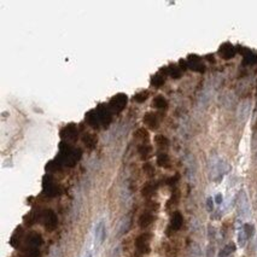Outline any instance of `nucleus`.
<instances>
[{"mask_svg":"<svg viewBox=\"0 0 257 257\" xmlns=\"http://www.w3.org/2000/svg\"><path fill=\"white\" fill-rule=\"evenodd\" d=\"M95 111H97L98 116H99V120H100V123L103 127L108 128L109 124L111 123L112 121V114H111V110L108 106H104V105H99L97 109H95Z\"/></svg>","mask_w":257,"mask_h":257,"instance_id":"obj_6","label":"nucleus"},{"mask_svg":"<svg viewBox=\"0 0 257 257\" xmlns=\"http://www.w3.org/2000/svg\"><path fill=\"white\" fill-rule=\"evenodd\" d=\"M149 95H150V92L149 91H140V92H138L135 95H134V102L135 103H139V104H141V103H144L147 98H149Z\"/></svg>","mask_w":257,"mask_h":257,"instance_id":"obj_23","label":"nucleus"},{"mask_svg":"<svg viewBox=\"0 0 257 257\" xmlns=\"http://www.w3.org/2000/svg\"><path fill=\"white\" fill-rule=\"evenodd\" d=\"M152 106L159 110H166L168 108V100L163 97V95H156L152 100Z\"/></svg>","mask_w":257,"mask_h":257,"instance_id":"obj_17","label":"nucleus"},{"mask_svg":"<svg viewBox=\"0 0 257 257\" xmlns=\"http://www.w3.org/2000/svg\"><path fill=\"white\" fill-rule=\"evenodd\" d=\"M60 135L63 138H67V139H71V140H75L77 138V129L74 124H69V126H65L60 131Z\"/></svg>","mask_w":257,"mask_h":257,"instance_id":"obj_11","label":"nucleus"},{"mask_svg":"<svg viewBox=\"0 0 257 257\" xmlns=\"http://www.w3.org/2000/svg\"><path fill=\"white\" fill-rule=\"evenodd\" d=\"M143 121H144L145 126H147L150 129H152V131L158 129V127H159V118H158V116L154 112H146L144 115Z\"/></svg>","mask_w":257,"mask_h":257,"instance_id":"obj_8","label":"nucleus"},{"mask_svg":"<svg viewBox=\"0 0 257 257\" xmlns=\"http://www.w3.org/2000/svg\"><path fill=\"white\" fill-rule=\"evenodd\" d=\"M134 135H135L137 139H140L143 141H147L150 139V133H149V131L146 129V128H139V129L134 133Z\"/></svg>","mask_w":257,"mask_h":257,"instance_id":"obj_22","label":"nucleus"},{"mask_svg":"<svg viewBox=\"0 0 257 257\" xmlns=\"http://www.w3.org/2000/svg\"><path fill=\"white\" fill-rule=\"evenodd\" d=\"M162 73L164 75H169L173 79H180L182 75V70L180 69L179 65H175V64H172L169 67H166L162 69Z\"/></svg>","mask_w":257,"mask_h":257,"instance_id":"obj_10","label":"nucleus"},{"mask_svg":"<svg viewBox=\"0 0 257 257\" xmlns=\"http://www.w3.org/2000/svg\"><path fill=\"white\" fill-rule=\"evenodd\" d=\"M222 201H223V196H222L221 193H217V195L215 196V203H216V204H221Z\"/></svg>","mask_w":257,"mask_h":257,"instance_id":"obj_29","label":"nucleus"},{"mask_svg":"<svg viewBox=\"0 0 257 257\" xmlns=\"http://www.w3.org/2000/svg\"><path fill=\"white\" fill-rule=\"evenodd\" d=\"M239 48H240L239 52L243 53V56H244L243 63L245 64V65H251V64L257 63V56H256V54H253V53H252L250 50H247V48H244V47H239Z\"/></svg>","mask_w":257,"mask_h":257,"instance_id":"obj_12","label":"nucleus"},{"mask_svg":"<svg viewBox=\"0 0 257 257\" xmlns=\"http://www.w3.org/2000/svg\"><path fill=\"white\" fill-rule=\"evenodd\" d=\"M187 65L191 70L196 73H204L205 71V64L203 63L202 58L197 54H189L187 58Z\"/></svg>","mask_w":257,"mask_h":257,"instance_id":"obj_5","label":"nucleus"},{"mask_svg":"<svg viewBox=\"0 0 257 257\" xmlns=\"http://www.w3.org/2000/svg\"><path fill=\"white\" fill-rule=\"evenodd\" d=\"M206 59H208L209 62H211V63H215V58H214V56H212V54L206 56Z\"/></svg>","mask_w":257,"mask_h":257,"instance_id":"obj_30","label":"nucleus"},{"mask_svg":"<svg viewBox=\"0 0 257 257\" xmlns=\"http://www.w3.org/2000/svg\"><path fill=\"white\" fill-rule=\"evenodd\" d=\"M234 250H235V245H234V244H230V245H227L226 247H224V249L222 250L221 256H228V255H230V253H232Z\"/></svg>","mask_w":257,"mask_h":257,"instance_id":"obj_27","label":"nucleus"},{"mask_svg":"<svg viewBox=\"0 0 257 257\" xmlns=\"http://www.w3.org/2000/svg\"><path fill=\"white\" fill-rule=\"evenodd\" d=\"M143 170H144V173H145L149 178H152V176L154 175V173H156L154 167H153L151 163H149V162H146V163L143 166Z\"/></svg>","mask_w":257,"mask_h":257,"instance_id":"obj_25","label":"nucleus"},{"mask_svg":"<svg viewBox=\"0 0 257 257\" xmlns=\"http://www.w3.org/2000/svg\"><path fill=\"white\" fill-rule=\"evenodd\" d=\"M157 189V185L154 182H146L141 188V195L145 198H151Z\"/></svg>","mask_w":257,"mask_h":257,"instance_id":"obj_15","label":"nucleus"},{"mask_svg":"<svg viewBox=\"0 0 257 257\" xmlns=\"http://www.w3.org/2000/svg\"><path fill=\"white\" fill-rule=\"evenodd\" d=\"M182 223H183V217L181 215L180 211H175L172 215V220H170V228L173 231H179L182 227Z\"/></svg>","mask_w":257,"mask_h":257,"instance_id":"obj_13","label":"nucleus"},{"mask_svg":"<svg viewBox=\"0 0 257 257\" xmlns=\"http://www.w3.org/2000/svg\"><path fill=\"white\" fill-rule=\"evenodd\" d=\"M86 122L92 127L94 129H99L102 123H100V120H99V116L97 114L95 110H91L87 115H86Z\"/></svg>","mask_w":257,"mask_h":257,"instance_id":"obj_9","label":"nucleus"},{"mask_svg":"<svg viewBox=\"0 0 257 257\" xmlns=\"http://www.w3.org/2000/svg\"><path fill=\"white\" fill-rule=\"evenodd\" d=\"M154 144L158 147H162L163 149V147H168L169 144H170V141H169V139L167 137H164L162 134H158V135L154 137Z\"/></svg>","mask_w":257,"mask_h":257,"instance_id":"obj_21","label":"nucleus"},{"mask_svg":"<svg viewBox=\"0 0 257 257\" xmlns=\"http://www.w3.org/2000/svg\"><path fill=\"white\" fill-rule=\"evenodd\" d=\"M157 164L162 168H169L170 167V158L167 153H159L157 156Z\"/></svg>","mask_w":257,"mask_h":257,"instance_id":"obj_20","label":"nucleus"},{"mask_svg":"<svg viewBox=\"0 0 257 257\" xmlns=\"http://www.w3.org/2000/svg\"><path fill=\"white\" fill-rule=\"evenodd\" d=\"M41 218H42V223L46 227V230L53 231L57 227L58 218H57V215L53 210H45L41 215Z\"/></svg>","mask_w":257,"mask_h":257,"instance_id":"obj_4","label":"nucleus"},{"mask_svg":"<svg viewBox=\"0 0 257 257\" xmlns=\"http://www.w3.org/2000/svg\"><path fill=\"white\" fill-rule=\"evenodd\" d=\"M235 52H237V50H235V47L232 45V44H230V42H224V44H222L221 46H220V48H218V54L221 56V58H223V59H232L234 56H235Z\"/></svg>","mask_w":257,"mask_h":257,"instance_id":"obj_7","label":"nucleus"},{"mask_svg":"<svg viewBox=\"0 0 257 257\" xmlns=\"http://www.w3.org/2000/svg\"><path fill=\"white\" fill-rule=\"evenodd\" d=\"M42 244V239L41 235L39 233H30L27 238V245L24 249V255L25 257H39L40 256V251L39 247Z\"/></svg>","mask_w":257,"mask_h":257,"instance_id":"obj_1","label":"nucleus"},{"mask_svg":"<svg viewBox=\"0 0 257 257\" xmlns=\"http://www.w3.org/2000/svg\"><path fill=\"white\" fill-rule=\"evenodd\" d=\"M151 237L152 235L150 233H143L135 239V247L140 253H143V255L150 253V251H151V246H150Z\"/></svg>","mask_w":257,"mask_h":257,"instance_id":"obj_3","label":"nucleus"},{"mask_svg":"<svg viewBox=\"0 0 257 257\" xmlns=\"http://www.w3.org/2000/svg\"><path fill=\"white\" fill-rule=\"evenodd\" d=\"M249 110H250V106H249V103L247 102H245V103H243L241 105H240V108H239V118L241 120V121H244V120H246V117L249 116Z\"/></svg>","mask_w":257,"mask_h":257,"instance_id":"obj_24","label":"nucleus"},{"mask_svg":"<svg viewBox=\"0 0 257 257\" xmlns=\"http://www.w3.org/2000/svg\"><path fill=\"white\" fill-rule=\"evenodd\" d=\"M150 83H151V86L154 87V88L162 87V86L166 83V75L162 74V73H158V74L153 75V76L151 77V82H150Z\"/></svg>","mask_w":257,"mask_h":257,"instance_id":"obj_18","label":"nucleus"},{"mask_svg":"<svg viewBox=\"0 0 257 257\" xmlns=\"http://www.w3.org/2000/svg\"><path fill=\"white\" fill-rule=\"evenodd\" d=\"M82 141H83V144H85L89 150H93L95 146H97V144H98V138L95 137L94 134L86 133V134L82 137Z\"/></svg>","mask_w":257,"mask_h":257,"instance_id":"obj_16","label":"nucleus"},{"mask_svg":"<svg viewBox=\"0 0 257 257\" xmlns=\"http://www.w3.org/2000/svg\"><path fill=\"white\" fill-rule=\"evenodd\" d=\"M138 152H139V154H140V158L141 159H149L150 157H151V154H152V146L151 145H145V144H143V145H140L139 147H138Z\"/></svg>","mask_w":257,"mask_h":257,"instance_id":"obj_19","label":"nucleus"},{"mask_svg":"<svg viewBox=\"0 0 257 257\" xmlns=\"http://www.w3.org/2000/svg\"><path fill=\"white\" fill-rule=\"evenodd\" d=\"M153 221H154V216L150 211H145L139 217V226L141 228H147L149 226H151Z\"/></svg>","mask_w":257,"mask_h":257,"instance_id":"obj_14","label":"nucleus"},{"mask_svg":"<svg viewBox=\"0 0 257 257\" xmlns=\"http://www.w3.org/2000/svg\"><path fill=\"white\" fill-rule=\"evenodd\" d=\"M127 95L123 94V93H118L116 95H114V97L110 99L109 102V108L112 112H116V114H120L127 105Z\"/></svg>","mask_w":257,"mask_h":257,"instance_id":"obj_2","label":"nucleus"},{"mask_svg":"<svg viewBox=\"0 0 257 257\" xmlns=\"http://www.w3.org/2000/svg\"><path fill=\"white\" fill-rule=\"evenodd\" d=\"M206 209H208L209 211H212V210H214V201H212L211 197H209V198L206 199Z\"/></svg>","mask_w":257,"mask_h":257,"instance_id":"obj_28","label":"nucleus"},{"mask_svg":"<svg viewBox=\"0 0 257 257\" xmlns=\"http://www.w3.org/2000/svg\"><path fill=\"white\" fill-rule=\"evenodd\" d=\"M243 232H244L245 237L249 239V238H251V237L253 235V233H255V228H253L252 224H250V223H245V224H244V228H243Z\"/></svg>","mask_w":257,"mask_h":257,"instance_id":"obj_26","label":"nucleus"}]
</instances>
